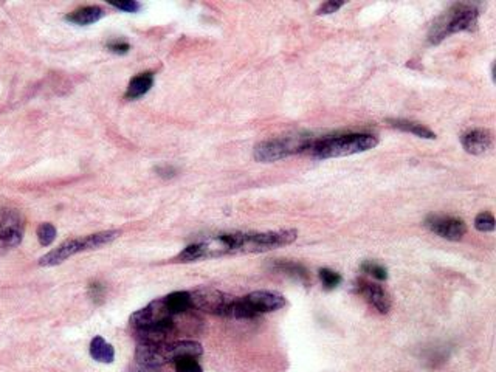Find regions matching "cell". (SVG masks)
Masks as SVG:
<instances>
[{
    "instance_id": "6da1fadb",
    "label": "cell",
    "mask_w": 496,
    "mask_h": 372,
    "mask_svg": "<svg viewBox=\"0 0 496 372\" xmlns=\"http://www.w3.org/2000/svg\"><path fill=\"white\" fill-rule=\"evenodd\" d=\"M203 354L202 344L198 341L183 340L176 343H158V344H148L140 343L135 351V359L139 365L158 368L166 363H174L178 359L193 357L199 359Z\"/></svg>"
},
{
    "instance_id": "7a4b0ae2",
    "label": "cell",
    "mask_w": 496,
    "mask_h": 372,
    "mask_svg": "<svg viewBox=\"0 0 496 372\" xmlns=\"http://www.w3.org/2000/svg\"><path fill=\"white\" fill-rule=\"evenodd\" d=\"M230 248L232 255H247V253H264L295 242L296 230H279L267 233H230Z\"/></svg>"
},
{
    "instance_id": "3957f363",
    "label": "cell",
    "mask_w": 496,
    "mask_h": 372,
    "mask_svg": "<svg viewBox=\"0 0 496 372\" xmlns=\"http://www.w3.org/2000/svg\"><path fill=\"white\" fill-rule=\"evenodd\" d=\"M379 140L370 133H350L312 141L309 151L316 158H333L360 154L377 146Z\"/></svg>"
},
{
    "instance_id": "277c9868",
    "label": "cell",
    "mask_w": 496,
    "mask_h": 372,
    "mask_svg": "<svg viewBox=\"0 0 496 372\" xmlns=\"http://www.w3.org/2000/svg\"><path fill=\"white\" fill-rule=\"evenodd\" d=\"M480 11L478 8L468 4H456L448 11L443 13L441 18L436 19L430 30V42L439 44L441 40L448 38L453 33L465 31L475 28Z\"/></svg>"
},
{
    "instance_id": "5b68a950",
    "label": "cell",
    "mask_w": 496,
    "mask_h": 372,
    "mask_svg": "<svg viewBox=\"0 0 496 372\" xmlns=\"http://www.w3.org/2000/svg\"><path fill=\"white\" fill-rule=\"evenodd\" d=\"M118 236H119V231L109 230V231H101V233L85 236V238H80V239H70L59 245L58 248L47 253L45 256H42L39 259V266L42 267L59 266L68 258L78 255V253L104 247V245L115 241Z\"/></svg>"
},
{
    "instance_id": "8992f818",
    "label": "cell",
    "mask_w": 496,
    "mask_h": 372,
    "mask_svg": "<svg viewBox=\"0 0 496 372\" xmlns=\"http://www.w3.org/2000/svg\"><path fill=\"white\" fill-rule=\"evenodd\" d=\"M312 140L307 137H284L262 141L254 148V158L261 163H271L287 158L298 152L309 151Z\"/></svg>"
},
{
    "instance_id": "52a82bcc",
    "label": "cell",
    "mask_w": 496,
    "mask_h": 372,
    "mask_svg": "<svg viewBox=\"0 0 496 372\" xmlns=\"http://www.w3.org/2000/svg\"><path fill=\"white\" fill-rule=\"evenodd\" d=\"M191 300L194 309L207 312V314L230 318H232V310L236 301V298L232 297V295L211 289V287H202V289L191 292Z\"/></svg>"
},
{
    "instance_id": "ba28073f",
    "label": "cell",
    "mask_w": 496,
    "mask_h": 372,
    "mask_svg": "<svg viewBox=\"0 0 496 372\" xmlns=\"http://www.w3.org/2000/svg\"><path fill=\"white\" fill-rule=\"evenodd\" d=\"M23 217L17 209H0V248H14L23 238Z\"/></svg>"
},
{
    "instance_id": "9c48e42d",
    "label": "cell",
    "mask_w": 496,
    "mask_h": 372,
    "mask_svg": "<svg viewBox=\"0 0 496 372\" xmlns=\"http://www.w3.org/2000/svg\"><path fill=\"white\" fill-rule=\"evenodd\" d=\"M242 298L256 317L261 314H269V312L279 310L287 304L286 298L282 297L279 292H271V290H258Z\"/></svg>"
},
{
    "instance_id": "30bf717a",
    "label": "cell",
    "mask_w": 496,
    "mask_h": 372,
    "mask_svg": "<svg viewBox=\"0 0 496 372\" xmlns=\"http://www.w3.org/2000/svg\"><path fill=\"white\" fill-rule=\"evenodd\" d=\"M426 228L434 234L441 236L448 241H459L467 233V225L464 221L456 217H446V216H431L426 219Z\"/></svg>"
},
{
    "instance_id": "8fae6325",
    "label": "cell",
    "mask_w": 496,
    "mask_h": 372,
    "mask_svg": "<svg viewBox=\"0 0 496 372\" xmlns=\"http://www.w3.org/2000/svg\"><path fill=\"white\" fill-rule=\"evenodd\" d=\"M358 289H360L363 297L370 301V304H372V307L377 309L380 314H388L391 309V297L382 285L360 281L358 283Z\"/></svg>"
},
{
    "instance_id": "7c38bea8",
    "label": "cell",
    "mask_w": 496,
    "mask_h": 372,
    "mask_svg": "<svg viewBox=\"0 0 496 372\" xmlns=\"http://www.w3.org/2000/svg\"><path fill=\"white\" fill-rule=\"evenodd\" d=\"M460 143H463L464 149L468 152V154L473 155H480L484 154L490 149L492 146V133L485 129H475L470 131L467 133L463 135V138H460Z\"/></svg>"
},
{
    "instance_id": "4fadbf2b",
    "label": "cell",
    "mask_w": 496,
    "mask_h": 372,
    "mask_svg": "<svg viewBox=\"0 0 496 372\" xmlns=\"http://www.w3.org/2000/svg\"><path fill=\"white\" fill-rule=\"evenodd\" d=\"M163 302H165L166 309L174 317L186 314V312H190L193 309L191 292H174V293H169L168 297L163 298Z\"/></svg>"
},
{
    "instance_id": "5bb4252c",
    "label": "cell",
    "mask_w": 496,
    "mask_h": 372,
    "mask_svg": "<svg viewBox=\"0 0 496 372\" xmlns=\"http://www.w3.org/2000/svg\"><path fill=\"white\" fill-rule=\"evenodd\" d=\"M152 84H153V73H151V72L134 76L129 82V86H127L126 98L127 99L141 98L143 95H146V93L151 90Z\"/></svg>"
},
{
    "instance_id": "9a60e30c",
    "label": "cell",
    "mask_w": 496,
    "mask_h": 372,
    "mask_svg": "<svg viewBox=\"0 0 496 372\" xmlns=\"http://www.w3.org/2000/svg\"><path fill=\"white\" fill-rule=\"evenodd\" d=\"M102 16H104V10H102V8H99V6H82V8H80V10H76V11L68 14L65 21L72 22L75 25H82V27H85V25H92V23L98 22Z\"/></svg>"
},
{
    "instance_id": "2e32d148",
    "label": "cell",
    "mask_w": 496,
    "mask_h": 372,
    "mask_svg": "<svg viewBox=\"0 0 496 372\" xmlns=\"http://www.w3.org/2000/svg\"><path fill=\"white\" fill-rule=\"evenodd\" d=\"M90 357L98 363H112L115 359V349L102 337H95L90 343Z\"/></svg>"
},
{
    "instance_id": "e0dca14e",
    "label": "cell",
    "mask_w": 496,
    "mask_h": 372,
    "mask_svg": "<svg viewBox=\"0 0 496 372\" xmlns=\"http://www.w3.org/2000/svg\"><path fill=\"white\" fill-rule=\"evenodd\" d=\"M389 123L394 126V128H397L400 131L409 132V133H414V135H417V137H421V138H426V140H434L436 138V135L430 129H426L425 126L419 124V123L405 121V120H389Z\"/></svg>"
},
{
    "instance_id": "ac0fdd59",
    "label": "cell",
    "mask_w": 496,
    "mask_h": 372,
    "mask_svg": "<svg viewBox=\"0 0 496 372\" xmlns=\"http://www.w3.org/2000/svg\"><path fill=\"white\" fill-rule=\"evenodd\" d=\"M38 239L42 247H48L56 239V228L51 224H42L38 228Z\"/></svg>"
},
{
    "instance_id": "d6986e66",
    "label": "cell",
    "mask_w": 496,
    "mask_h": 372,
    "mask_svg": "<svg viewBox=\"0 0 496 372\" xmlns=\"http://www.w3.org/2000/svg\"><path fill=\"white\" fill-rule=\"evenodd\" d=\"M174 366H176V372H203L198 359H193V357L178 359L174 361Z\"/></svg>"
},
{
    "instance_id": "ffe728a7",
    "label": "cell",
    "mask_w": 496,
    "mask_h": 372,
    "mask_svg": "<svg viewBox=\"0 0 496 372\" xmlns=\"http://www.w3.org/2000/svg\"><path fill=\"white\" fill-rule=\"evenodd\" d=\"M362 270L365 273L374 276L375 279H379V281H387V278H388V270L384 268L383 266L377 264V262H372V261L365 262V264L362 266Z\"/></svg>"
},
{
    "instance_id": "44dd1931",
    "label": "cell",
    "mask_w": 496,
    "mask_h": 372,
    "mask_svg": "<svg viewBox=\"0 0 496 372\" xmlns=\"http://www.w3.org/2000/svg\"><path fill=\"white\" fill-rule=\"evenodd\" d=\"M278 270H281L282 273H287L290 276H295L298 279H307V272L304 270V267H301L299 264H293V262H281V264L276 266Z\"/></svg>"
},
{
    "instance_id": "7402d4cb",
    "label": "cell",
    "mask_w": 496,
    "mask_h": 372,
    "mask_svg": "<svg viewBox=\"0 0 496 372\" xmlns=\"http://www.w3.org/2000/svg\"><path fill=\"white\" fill-rule=\"evenodd\" d=\"M475 226L478 231L489 233L495 230V217L490 213H481L478 214L475 219Z\"/></svg>"
},
{
    "instance_id": "603a6c76",
    "label": "cell",
    "mask_w": 496,
    "mask_h": 372,
    "mask_svg": "<svg viewBox=\"0 0 496 372\" xmlns=\"http://www.w3.org/2000/svg\"><path fill=\"white\" fill-rule=\"evenodd\" d=\"M320 279H321L323 285L326 287L328 290L335 289V287H338L340 283H341V276L338 273H335V272H332V270H329V268H321L320 270Z\"/></svg>"
},
{
    "instance_id": "cb8c5ba5",
    "label": "cell",
    "mask_w": 496,
    "mask_h": 372,
    "mask_svg": "<svg viewBox=\"0 0 496 372\" xmlns=\"http://www.w3.org/2000/svg\"><path fill=\"white\" fill-rule=\"evenodd\" d=\"M110 5L118 8V10H122L124 13H136L140 10V4L134 2V0H123V2H110Z\"/></svg>"
},
{
    "instance_id": "d4e9b609",
    "label": "cell",
    "mask_w": 496,
    "mask_h": 372,
    "mask_svg": "<svg viewBox=\"0 0 496 372\" xmlns=\"http://www.w3.org/2000/svg\"><path fill=\"white\" fill-rule=\"evenodd\" d=\"M89 295H90V298L95 301L97 304H99L102 300H104V285L99 284V283H92L89 285Z\"/></svg>"
},
{
    "instance_id": "484cf974",
    "label": "cell",
    "mask_w": 496,
    "mask_h": 372,
    "mask_svg": "<svg viewBox=\"0 0 496 372\" xmlns=\"http://www.w3.org/2000/svg\"><path fill=\"white\" fill-rule=\"evenodd\" d=\"M107 48H109L112 53L126 55V53L131 50V45L127 44L126 40H110V42H107Z\"/></svg>"
},
{
    "instance_id": "4316f807",
    "label": "cell",
    "mask_w": 496,
    "mask_h": 372,
    "mask_svg": "<svg viewBox=\"0 0 496 372\" xmlns=\"http://www.w3.org/2000/svg\"><path fill=\"white\" fill-rule=\"evenodd\" d=\"M343 5H345L343 2H333V0H330V2L323 4L318 10H316V14H332L338 11Z\"/></svg>"
},
{
    "instance_id": "83f0119b",
    "label": "cell",
    "mask_w": 496,
    "mask_h": 372,
    "mask_svg": "<svg viewBox=\"0 0 496 372\" xmlns=\"http://www.w3.org/2000/svg\"><path fill=\"white\" fill-rule=\"evenodd\" d=\"M129 372H158L157 368H149V366H143V365H136V366H132L129 369Z\"/></svg>"
}]
</instances>
